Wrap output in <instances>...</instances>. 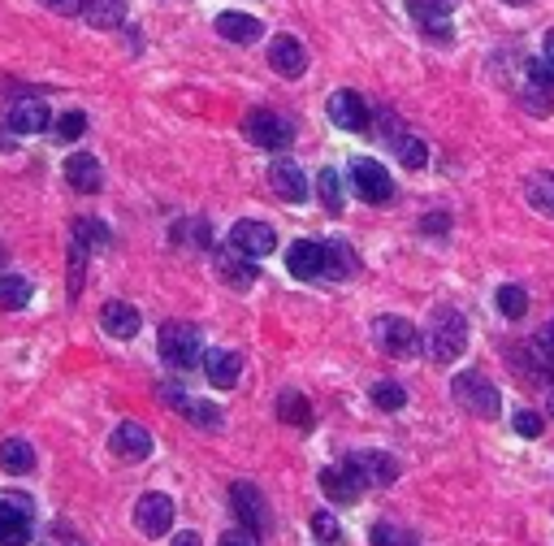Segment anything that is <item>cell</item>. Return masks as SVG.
<instances>
[{"label":"cell","instance_id":"1","mask_svg":"<svg viewBox=\"0 0 554 546\" xmlns=\"http://www.w3.org/2000/svg\"><path fill=\"white\" fill-rule=\"evenodd\" d=\"M464 351H468V321H464V312L442 308L438 321H433V330H429V356L438 360V364H451V360L464 356Z\"/></svg>","mask_w":554,"mask_h":546},{"label":"cell","instance_id":"2","mask_svg":"<svg viewBox=\"0 0 554 546\" xmlns=\"http://www.w3.org/2000/svg\"><path fill=\"white\" fill-rule=\"evenodd\" d=\"M243 135H247V143H256V148H265V152H282V148H290V139H295V126L273 109H252L243 117Z\"/></svg>","mask_w":554,"mask_h":546},{"label":"cell","instance_id":"3","mask_svg":"<svg viewBox=\"0 0 554 546\" xmlns=\"http://www.w3.org/2000/svg\"><path fill=\"white\" fill-rule=\"evenodd\" d=\"M451 395H455L459 408L481 416V421H490V416L498 412V386L485 373H459L451 382Z\"/></svg>","mask_w":554,"mask_h":546},{"label":"cell","instance_id":"4","mask_svg":"<svg viewBox=\"0 0 554 546\" xmlns=\"http://www.w3.org/2000/svg\"><path fill=\"white\" fill-rule=\"evenodd\" d=\"M204 343H200V330L195 325H187V321H169V325H161V356L174 364V369H195L204 356Z\"/></svg>","mask_w":554,"mask_h":546},{"label":"cell","instance_id":"5","mask_svg":"<svg viewBox=\"0 0 554 546\" xmlns=\"http://www.w3.org/2000/svg\"><path fill=\"white\" fill-rule=\"evenodd\" d=\"M321 490H325L334 503H360L364 490H368V477H364L360 460L351 455V460H342V464L321 468Z\"/></svg>","mask_w":554,"mask_h":546},{"label":"cell","instance_id":"6","mask_svg":"<svg viewBox=\"0 0 554 546\" xmlns=\"http://www.w3.org/2000/svg\"><path fill=\"white\" fill-rule=\"evenodd\" d=\"M351 187L364 204H390L394 200V178L381 169V161H373V156L351 161Z\"/></svg>","mask_w":554,"mask_h":546},{"label":"cell","instance_id":"7","mask_svg":"<svg viewBox=\"0 0 554 546\" xmlns=\"http://www.w3.org/2000/svg\"><path fill=\"white\" fill-rule=\"evenodd\" d=\"M520 109L533 117L554 113V74L546 61H529V83L520 87Z\"/></svg>","mask_w":554,"mask_h":546},{"label":"cell","instance_id":"8","mask_svg":"<svg viewBox=\"0 0 554 546\" xmlns=\"http://www.w3.org/2000/svg\"><path fill=\"white\" fill-rule=\"evenodd\" d=\"M135 525L143 538H165L169 525H174V499L161 490H152V494H143V499L135 503Z\"/></svg>","mask_w":554,"mask_h":546},{"label":"cell","instance_id":"9","mask_svg":"<svg viewBox=\"0 0 554 546\" xmlns=\"http://www.w3.org/2000/svg\"><path fill=\"white\" fill-rule=\"evenodd\" d=\"M31 542V499L5 494L0 499V546H26Z\"/></svg>","mask_w":554,"mask_h":546},{"label":"cell","instance_id":"10","mask_svg":"<svg viewBox=\"0 0 554 546\" xmlns=\"http://www.w3.org/2000/svg\"><path fill=\"white\" fill-rule=\"evenodd\" d=\"M459 0H407V9H412V18L425 26L429 39H438V44H451L455 31H451V13H455Z\"/></svg>","mask_w":554,"mask_h":546},{"label":"cell","instance_id":"11","mask_svg":"<svg viewBox=\"0 0 554 546\" xmlns=\"http://www.w3.org/2000/svg\"><path fill=\"white\" fill-rule=\"evenodd\" d=\"M230 247L234 252H243V256H269L273 247H277V234L273 226H265V221H234V230H230Z\"/></svg>","mask_w":554,"mask_h":546},{"label":"cell","instance_id":"12","mask_svg":"<svg viewBox=\"0 0 554 546\" xmlns=\"http://www.w3.org/2000/svg\"><path fill=\"white\" fill-rule=\"evenodd\" d=\"M109 451L117 455V460L139 464V460H148V455H152V434L139 421H122L113 429V438H109Z\"/></svg>","mask_w":554,"mask_h":546},{"label":"cell","instance_id":"13","mask_svg":"<svg viewBox=\"0 0 554 546\" xmlns=\"http://www.w3.org/2000/svg\"><path fill=\"white\" fill-rule=\"evenodd\" d=\"M377 338H381V347H386L390 356H399V360H407V356H416V351H420V334H416V325L407 317H381Z\"/></svg>","mask_w":554,"mask_h":546},{"label":"cell","instance_id":"14","mask_svg":"<svg viewBox=\"0 0 554 546\" xmlns=\"http://www.w3.org/2000/svg\"><path fill=\"white\" fill-rule=\"evenodd\" d=\"M286 269L295 273V278H303V282L325 278V243H316V239H299V243H290V252H286Z\"/></svg>","mask_w":554,"mask_h":546},{"label":"cell","instance_id":"15","mask_svg":"<svg viewBox=\"0 0 554 546\" xmlns=\"http://www.w3.org/2000/svg\"><path fill=\"white\" fill-rule=\"evenodd\" d=\"M269 187H273L277 200H286V204L308 200V178H303V169L295 161H273L269 165Z\"/></svg>","mask_w":554,"mask_h":546},{"label":"cell","instance_id":"16","mask_svg":"<svg viewBox=\"0 0 554 546\" xmlns=\"http://www.w3.org/2000/svg\"><path fill=\"white\" fill-rule=\"evenodd\" d=\"M329 122L334 126H342V130H364L368 126V104H364V96L360 91H334L329 96Z\"/></svg>","mask_w":554,"mask_h":546},{"label":"cell","instance_id":"17","mask_svg":"<svg viewBox=\"0 0 554 546\" xmlns=\"http://www.w3.org/2000/svg\"><path fill=\"white\" fill-rule=\"evenodd\" d=\"M5 130L9 135H39V130H48V109L39 100H13L5 109Z\"/></svg>","mask_w":554,"mask_h":546},{"label":"cell","instance_id":"18","mask_svg":"<svg viewBox=\"0 0 554 546\" xmlns=\"http://www.w3.org/2000/svg\"><path fill=\"white\" fill-rule=\"evenodd\" d=\"M230 503H234V512H239V520L247 525V533H265V503H260V490L252 486V481H234Z\"/></svg>","mask_w":554,"mask_h":546},{"label":"cell","instance_id":"19","mask_svg":"<svg viewBox=\"0 0 554 546\" xmlns=\"http://www.w3.org/2000/svg\"><path fill=\"white\" fill-rule=\"evenodd\" d=\"M269 65L282 78H299L303 70H308V52H303V44L295 35H277L273 48H269Z\"/></svg>","mask_w":554,"mask_h":546},{"label":"cell","instance_id":"20","mask_svg":"<svg viewBox=\"0 0 554 546\" xmlns=\"http://www.w3.org/2000/svg\"><path fill=\"white\" fill-rule=\"evenodd\" d=\"M100 325H104V334L109 338H135L139 334V308L135 304H122V299H109V304L100 308Z\"/></svg>","mask_w":554,"mask_h":546},{"label":"cell","instance_id":"21","mask_svg":"<svg viewBox=\"0 0 554 546\" xmlns=\"http://www.w3.org/2000/svg\"><path fill=\"white\" fill-rule=\"evenodd\" d=\"M217 273H221V282H226V286H234V291H247V286L260 278L252 256L234 252V247H221V252H217Z\"/></svg>","mask_w":554,"mask_h":546},{"label":"cell","instance_id":"22","mask_svg":"<svg viewBox=\"0 0 554 546\" xmlns=\"http://www.w3.org/2000/svg\"><path fill=\"white\" fill-rule=\"evenodd\" d=\"M65 182H70L74 191H83V195H96L104 187V169H100L96 156L74 152L70 161H65Z\"/></svg>","mask_w":554,"mask_h":546},{"label":"cell","instance_id":"23","mask_svg":"<svg viewBox=\"0 0 554 546\" xmlns=\"http://www.w3.org/2000/svg\"><path fill=\"white\" fill-rule=\"evenodd\" d=\"M204 373H208V386H221V390H230L234 382H239V373H243V356L239 351H208L204 356Z\"/></svg>","mask_w":554,"mask_h":546},{"label":"cell","instance_id":"24","mask_svg":"<svg viewBox=\"0 0 554 546\" xmlns=\"http://www.w3.org/2000/svg\"><path fill=\"white\" fill-rule=\"evenodd\" d=\"M217 35L221 39H230V44H256L260 35H265V26H260V18H252V13H221L217 18Z\"/></svg>","mask_w":554,"mask_h":546},{"label":"cell","instance_id":"25","mask_svg":"<svg viewBox=\"0 0 554 546\" xmlns=\"http://www.w3.org/2000/svg\"><path fill=\"white\" fill-rule=\"evenodd\" d=\"M161 395H165V403H174V408H178L182 416H191V425H200V429H217V425H221V408H213V403L187 399L178 386H165Z\"/></svg>","mask_w":554,"mask_h":546},{"label":"cell","instance_id":"26","mask_svg":"<svg viewBox=\"0 0 554 546\" xmlns=\"http://www.w3.org/2000/svg\"><path fill=\"white\" fill-rule=\"evenodd\" d=\"M0 468L13 473V477L31 473V468H35V447L26 438H5V442H0Z\"/></svg>","mask_w":554,"mask_h":546},{"label":"cell","instance_id":"27","mask_svg":"<svg viewBox=\"0 0 554 546\" xmlns=\"http://www.w3.org/2000/svg\"><path fill=\"white\" fill-rule=\"evenodd\" d=\"M83 18L91 26H100V31H109V26H122L126 18V0H83Z\"/></svg>","mask_w":554,"mask_h":546},{"label":"cell","instance_id":"28","mask_svg":"<svg viewBox=\"0 0 554 546\" xmlns=\"http://www.w3.org/2000/svg\"><path fill=\"white\" fill-rule=\"evenodd\" d=\"M390 148L399 152V161H403L407 169H425V165H429V143L416 139V135H403V130H399V135L390 139Z\"/></svg>","mask_w":554,"mask_h":546},{"label":"cell","instance_id":"29","mask_svg":"<svg viewBox=\"0 0 554 546\" xmlns=\"http://www.w3.org/2000/svg\"><path fill=\"white\" fill-rule=\"evenodd\" d=\"M524 200H529L537 213L554 217V174H533L529 182H524Z\"/></svg>","mask_w":554,"mask_h":546},{"label":"cell","instance_id":"30","mask_svg":"<svg viewBox=\"0 0 554 546\" xmlns=\"http://www.w3.org/2000/svg\"><path fill=\"white\" fill-rule=\"evenodd\" d=\"M360 460V468H364V477H368V486H386V481H394L399 477V468H394V460L390 455H381V451H364V455H355Z\"/></svg>","mask_w":554,"mask_h":546},{"label":"cell","instance_id":"31","mask_svg":"<svg viewBox=\"0 0 554 546\" xmlns=\"http://www.w3.org/2000/svg\"><path fill=\"white\" fill-rule=\"evenodd\" d=\"M355 269V256L347 243H325V278L329 282H347V273Z\"/></svg>","mask_w":554,"mask_h":546},{"label":"cell","instance_id":"32","mask_svg":"<svg viewBox=\"0 0 554 546\" xmlns=\"http://www.w3.org/2000/svg\"><path fill=\"white\" fill-rule=\"evenodd\" d=\"M316 195H321L325 213H342V174L338 169H321V174H316Z\"/></svg>","mask_w":554,"mask_h":546},{"label":"cell","instance_id":"33","mask_svg":"<svg viewBox=\"0 0 554 546\" xmlns=\"http://www.w3.org/2000/svg\"><path fill=\"white\" fill-rule=\"evenodd\" d=\"M31 304V282L18 278V273H5L0 278V308H26Z\"/></svg>","mask_w":554,"mask_h":546},{"label":"cell","instance_id":"34","mask_svg":"<svg viewBox=\"0 0 554 546\" xmlns=\"http://www.w3.org/2000/svg\"><path fill=\"white\" fill-rule=\"evenodd\" d=\"M277 416H282V421H290V425H312V408L303 403L299 390H286V395L277 399Z\"/></svg>","mask_w":554,"mask_h":546},{"label":"cell","instance_id":"35","mask_svg":"<svg viewBox=\"0 0 554 546\" xmlns=\"http://www.w3.org/2000/svg\"><path fill=\"white\" fill-rule=\"evenodd\" d=\"M498 308H503V317L520 321L524 312H529V295H524L520 286H498Z\"/></svg>","mask_w":554,"mask_h":546},{"label":"cell","instance_id":"36","mask_svg":"<svg viewBox=\"0 0 554 546\" xmlns=\"http://www.w3.org/2000/svg\"><path fill=\"white\" fill-rule=\"evenodd\" d=\"M368 395H373V403H377V408H386V412H399L407 403V390L399 382H377Z\"/></svg>","mask_w":554,"mask_h":546},{"label":"cell","instance_id":"37","mask_svg":"<svg viewBox=\"0 0 554 546\" xmlns=\"http://www.w3.org/2000/svg\"><path fill=\"white\" fill-rule=\"evenodd\" d=\"M52 130H57V139H61V143H74V139L87 130V117L70 109V113H61V117H57V126H52Z\"/></svg>","mask_w":554,"mask_h":546},{"label":"cell","instance_id":"38","mask_svg":"<svg viewBox=\"0 0 554 546\" xmlns=\"http://www.w3.org/2000/svg\"><path fill=\"white\" fill-rule=\"evenodd\" d=\"M533 356L546 364V369L554 373V321L550 325H542V330H537V338H533Z\"/></svg>","mask_w":554,"mask_h":546},{"label":"cell","instance_id":"39","mask_svg":"<svg viewBox=\"0 0 554 546\" xmlns=\"http://www.w3.org/2000/svg\"><path fill=\"white\" fill-rule=\"evenodd\" d=\"M312 533L321 542H338L342 538V529H338V520L329 516V512H312Z\"/></svg>","mask_w":554,"mask_h":546},{"label":"cell","instance_id":"40","mask_svg":"<svg viewBox=\"0 0 554 546\" xmlns=\"http://www.w3.org/2000/svg\"><path fill=\"white\" fill-rule=\"evenodd\" d=\"M511 425H516V434H524V438H542V416H537V412H516V416H511Z\"/></svg>","mask_w":554,"mask_h":546},{"label":"cell","instance_id":"41","mask_svg":"<svg viewBox=\"0 0 554 546\" xmlns=\"http://www.w3.org/2000/svg\"><path fill=\"white\" fill-rule=\"evenodd\" d=\"M373 546H416V542L407 538V533H399L394 525H377L373 529Z\"/></svg>","mask_w":554,"mask_h":546},{"label":"cell","instance_id":"42","mask_svg":"<svg viewBox=\"0 0 554 546\" xmlns=\"http://www.w3.org/2000/svg\"><path fill=\"white\" fill-rule=\"evenodd\" d=\"M39 5H48L57 13H78V9H83V0H39Z\"/></svg>","mask_w":554,"mask_h":546},{"label":"cell","instance_id":"43","mask_svg":"<svg viewBox=\"0 0 554 546\" xmlns=\"http://www.w3.org/2000/svg\"><path fill=\"white\" fill-rule=\"evenodd\" d=\"M542 61L550 65V74H554V31H546V39H542Z\"/></svg>","mask_w":554,"mask_h":546},{"label":"cell","instance_id":"44","mask_svg":"<svg viewBox=\"0 0 554 546\" xmlns=\"http://www.w3.org/2000/svg\"><path fill=\"white\" fill-rule=\"evenodd\" d=\"M221 546H256V542H252V533H226Z\"/></svg>","mask_w":554,"mask_h":546},{"label":"cell","instance_id":"45","mask_svg":"<svg viewBox=\"0 0 554 546\" xmlns=\"http://www.w3.org/2000/svg\"><path fill=\"white\" fill-rule=\"evenodd\" d=\"M446 221H451L446 213H433V217L425 221V230H429V234H438V230H446Z\"/></svg>","mask_w":554,"mask_h":546},{"label":"cell","instance_id":"46","mask_svg":"<svg viewBox=\"0 0 554 546\" xmlns=\"http://www.w3.org/2000/svg\"><path fill=\"white\" fill-rule=\"evenodd\" d=\"M174 546H204V542L195 538V533H178V538H174Z\"/></svg>","mask_w":554,"mask_h":546},{"label":"cell","instance_id":"47","mask_svg":"<svg viewBox=\"0 0 554 546\" xmlns=\"http://www.w3.org/2000/svg\"><path fill=\"white\" fill-rule=\"evenodd\" d=\"M503 5H529V0H503Z\"/></svg>","mask_w":554,"mask_h":546},{"label":"cell","instance_id":"48","mask_svg":"<svg viewBox=\"0 0 554 546\" xmlns=\"http://www.w3.org/2000/svg\"><path fill=\"white\" fill-rule=\"evenodd\" d=\"M550 416H554V390H550Z\"/></svg>","mask_w":554,"mask_h":546}]
</instances>
